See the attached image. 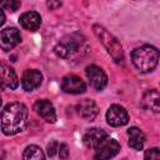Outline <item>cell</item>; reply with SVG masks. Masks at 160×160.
<instances>
[{"instance_id":"obj_1","label":"cell","mask_w":160,"mask_h":160,"mask_svg":"<svg viewBox=\"0 0 160 160\" xmlns=\"http://www.w3.org/2000/svg\"><path fill=\"white\" fill-rule=\"evenodd\" d=\"M28 122V108L22 102L8 104L0 115L1 130L5 135H15L22 131Z\"/></svg>"},{"instance_id":"obj_2","label":"cell","mask_w":160,"mask_h":160,"mask_svg":"<svg viewBox=\"0 0 160 160\" xmlns=\"http://www.w3.org/2000/svg\"><path fill=\"white\" fill-rule=\"evenodd\" d=\"M86 49V40L79 32H72L64 36L54 48L55 54L62 59L75 58Z\"/></svg>"},{"instance_id":"obj_3","label":"cell","mask_w":160,"mask_h":160,"mask_svg":"<svg viewBox=\"0 0 160 160\" xmlns=\"http://www.w3.org/2000/svg\"><path fill=\"white\" fill-rule=\"evenodd\" d=\"M131 60L140 72H150L158 65L159 51L151 45H142L131 52Z\"/></svg>"},{"instance_id":"obj_4","label":"cell","mask_w":160,"mask_h":160,"mask_svg":"<svg viewBox=\"0 0 160 160\" xmlns=\"http://www.w3.org/2000/svg\"><path fill=\"white\" fill-rule=\"evenodd\" d=\"M92 30H94V34L96 35V38L105 46V49L108 50V52L110 54L112 60L116 64H121L124 60V51H122V48H121L120 42L118 41V39L115 36H112L104 26H101L99 24H95L92 26Z\"/></svg>"},{"instance_id":"obj_5","label":"cell","mask_w":160,"mask_h":160,"mask_svg":"<svg viewBox=\"0 0 160 160\" xmlns=\"http://www.w3.org/2000/svg\"><path fill=\"white\" fill-rule=\"evenodd\" d=\"M19 86V79L12 68L0 61V89L14 90Z\"/></svg>"},{"instance_id":"obj_6","label":"cell","mask_w":160,"mask_h":160,"mask_svg":"<svg viewBox=\"0 0 160 160\" xmlns=\"http://www.w3.org/2000/svg\"><path fill=\"white\" fill-rule=\"evenodd\" d=\"M106 121L110 126H124L129 121V114L125 108L120 105H111L106 111Z\"/></svg>"},{"instance_id":"obj_7","label":"cell","mask_w":160,"mask_h":160,"mask_svg":"<svg viewBox=\"0 0 160 160\" xmlns=\"http://www.w3.org/2000/svg\"><path fill=\"white\" fill-rule=\"evenodd\" d=\"M85 72H86V76L89 79V82H90L91 88H94L95 90L100 91L106 86L108 76H106L105 71L101 68H99L96 65H89L86 68Z\"/></svg>"},{"instance_id":"obj_8","label":"cell","mask_w":160,"mask_h":160,"mask_svg":"<svg viewBox=\"0 0 160 160\" xmlns=\"http://www.w3.org/2000/svg\"><path fill=\"white\" fill-rule=\"evenodd\" d=\"M21 41V35L16 28H6L0 31V49L4 51L12 50Z\"/></svg>"},{"instance_id":"obj_9","label":"cell","mask_w":160,"mask_h":160,"mask_svg":"<svg viewBox=\"0 0 160 160\" xmlns=\"http://www.w3.org/2000/svg\"><path fill=\"white\" fill-rule=\"evenodd\" d=\"M120 151V144L115 139L106 138L98 148L94 155L95 159H110L114 158Z\"/></svg>"},{"instance_id":"obj_10","label":"cell","mask_w":160,"mask_h":160,"mask_svg":"<svg viewBox=\"0 0 160 160\" xmlns=\"http://www.w3.org/2000/svg\"><path fill=\"white\" fill-rule=\"evenodd\" d=\"M61 89L66 94H81L85 91V82L76 75H66L61 80Z\"/></svg>"},{"instance_id":"obj_11","label":"cell","mask_w":160,"mask_h":160,"mask_svg":"<svg viewBox=\"0 0 160 160\" xmlns=\"http://www.w3.org/2000/svg\"><path fill=\"white\" fill-rule=\"evenodd\" d=\"M108 138V134L105 130L100 129V128H91L89 129L84 136H82V141L85 144L86 148L89 149H96L105 139Z\"/></svg>"},{"instance_id":"obj_12","label":"cell","mask_w":160,"mask_h":160,"mask_svg":"<svg viewBox=\"0 0 160 160\" xmlns=\"http://www.w3.org/2000/svg\"><path fill=\"white\" fill-rule=\"evenodd\" d=\"M76 112L84 120L92 121L96 118V115L99 112V109H98V105H96V102L94 100H91V99H84V100H81L76 105Z\"/></svg>"},{"instance_id":"obj_13","label":"cell","mask_w":160,"mask_h":160,"mask_svg":"<svg viewBox=\"0 0 160 160\" xmlns=\"http://www.w3.org/2000/svg\"><path fill=\"white\" fill-rule=\"evenodd\" d=\"M34 110L38 112L39 116H41L46 122H55L56 121V112L54 109V105L46 100V99H41L38 100L34 104Z\"/></svg>"},{"instance_id":"obj_14","label":"cell","mask_w":160,"mask_h":160,"mask_svg":"<svg viewBox=\"0 0 160 160\" xmlns=\"http://www.w3.org/2000/svg\"><path fill=\"white\" fill-rule=\"evenodd\" d=\"M42 75L38 70H26L21 78V86L26 91H32L41 85Z\"/></svg>"},{"instance_id":"obj_15","label":"cell","mask_w":160,"mask_h":160,"mask_svg":"<svg viewBox=\"0 0 160 160\" xmlns=\"http://www.w3.org/2000/svg\"><path fill=\"white\" fill-rule=\"evenodd\" d=\"M141 105L144 109L151 110L154 112L160 111V95L156 89H150L144 92L141 98Z\"/></svg>"},{"instance_id":"obj_16","label":"cell","mask_w":160,"mask_h":160,"mask_svg":"<svg viewBox=\"0 0 160 160\" xmlns=\"http://www.w3.org/2000/svg\"><path fill=\"white\" fill-rule=\"evenodd\" d=\"M19 21L24 29L30 30V31H35L41 25V16L35 11H28L20 16Z\"/></svg>"},{"instance_id":"obj_17","label":"cell","mask_w":160,"mask_h":160,"mask_svg":"<svg viewBox=\"0 0 160 160\" xmlns=\"http://www.w3.org/2000/svg\"><path fill=\"white\" fill-rule=\"evenodd\" d=\"M128 136H129V146L132 148L134 150H141L144 144H145V135L144 132L132 126L128 130Z\"/></svg>"},{"instance_id":"obj_18","label":"cell","mask_w":160,"mask_h":160,"mask_svg":"<svg viewBox=\"0 0 160 160\" xmlns=\"http://www.w3.org/2000/svg\"><path fill=\"white\" fill-rule=\"evenodd\" d=\"M22 159H25V160H30V159H34V160H42V159H45V155H44L42 150H41L39 146H36V145H29V146L24 150Z\"/></svg>"},{"instance_id":"obj_19","label":"cell","mask_w":160,"mask_h":160,"mask_svg":"<svg viewBox=\"0 0 160 160\" xmlns=\"http://www.w3.org/2000/svg\"><path fill=\"white\" fill-rule=\"evenodd\" d=\"M0 4L4 9L14 12L20 8V0H0Z\"/></svg>"},{"instance_id":"obj_20","label":"cell","mask_w":160,"mask_h":160,"mask_svg":"<svg viewBox=\"0 0 160 160\" xmlns=\"http://www.w3.org/2000/svg\"><path fill=\"white\" fill-rule=\"evenodd\" d=\"M144 158L145 159H160L159 149L158 148H151V149L146 150L145 154H144Z\"/></svg>"},{"instance_id":"obj_21","label":"cell","mask_w":160,"mask_h":160,"mask_svg":"<svg viewBox=\"0 0 160 160\" xmlns=\"http://www.w3.org/2000/svg\"><path fill=\"white\" fill-rule=\"evenodd\" d=\"M59 145L60 144L56 140H52L51 142H49L48 144V155L49 156H54L58 152V150H59Z\"/></svg>"},{"instance_id":"obj_22","label":"cell","mask_w":160,"mask_h":160,"mask_svg":"<svg viewBox=\"0 0 160 160\" xmlns=\"http://www.w3.org/2000/svg\"><path fill=\"white\" fill-rule=\"evenodd\" d=\"M58 152H59L60 159H68V158H69V149H68V145H66V144H60Z\"/></svg>"},{"instance_id":"obj_23","label":"cell","mask_w":160,"mask_h":160,"mask_svg":"<svg viewBox=\"0 0 160 160\" xmlns=\"http://www.w3.org/2000/svg\"><path fill=\"white\" fill-rule=\"evenodd\" d=\"M61 0H49L48 1V8L50 9V10H55V9H58V8H60L61 6Z\"/></svg>"},{"instance_id":"obj_24","label":"cell","mask_w":160,"mask_h":160,"mask_svg":"<svg viewBox=\"0 0 160 160\" xmlns=\"http://www.w3.org/2000/svg\"><path fill=\"white\" fill-rule=\"evenodd\" d=\"M4 22H5V14H4V11L0 9V26H1Z\"/></svg>"},{"instance_id":"obj_25","label":"cell","mask_w":160,"mask_h":160,"mask_svg":"<svg viewBox=\"0 0 160 160\" xmlns=\"http://www.w3.org/2000/svg\"><path fill=\"white\" fill-rule=\"evenodd\" d=\"M1 158H4V150H2V146H1V144H0V159Z\"/></svg>"},{"instance_id":"obj_26","label":"cell","mask_w":160,"mask_h":160,"mask_svg":"<svg viewBox=\"0 0 160 160\" xmlns=\"http://www.w3.org/2000/svg\"><path fill=\"white\" fill-rule=\"evenodd\" d=\"M1 102H2V100H1V96H0V106H1Z\"/></svg>"}]
</instances>
